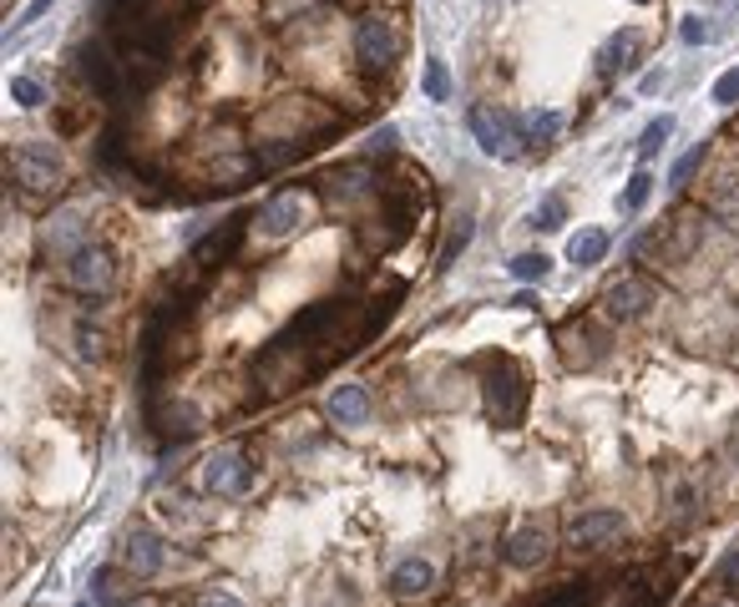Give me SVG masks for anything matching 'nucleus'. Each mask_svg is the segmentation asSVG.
Masks as SVG:
<instances>
[{"label": "nucleus", "instance_id": "obj_1", "mask_svg": "<svg viewBox=\"0 0 739 607\" xmlns=\"http://www.w3.org/2000/svg\"><path fill=\"white\" fill-rule=\"evenodd\" d=\"M487 415L497 426H522V415H527V375L522 365L512 359H491L487 370Z\"/></svg>", "mask_w": 739, "mask_h": 607}, {"label": "nucleus", "instance_id": "obj_2", "mask_svg": "<svg viewBox=\"0 0 739 607\" xmlns=\"http://www.w3.org/2000/svg\"><path fill=\"white\" fill-rule=\"evenodd\" d=\"M400 51H405V36H400V26L390 15H365L355 26V61L365 72H390L400 61Z\"/></svg>", "mask_w": 739, "mask_h": 607}, {"label": "nucleus", "instance_id": "obj_3", "mask_svg": "<svg viewBox=\"0 0 739 607\" xmlns=\"http://www.w3.org/2000/svg\"><path fill=\"white\" fill-rule=\"evenodd\" d=\"M466 127H472V142L487 157H517V142H522V132H517V117H506L502 106H491V102H476L472 112H466Z\"/></svg>", "mask_w": 739, "mask_h": 607}, {"label": "nucleus", "instance_id": "obj_4", "mask_svg": "<svg viewBox=\"0 0 739 607\" xmlns=\"http://www.w3.org/2000/svg\"><path fill=\"white\" fill-rule=\"evenodd\" d=\"M11 173L15 182L26 188L30 198H46L61 188V152L51 142H21L11 157Z\"/></svg>", "mask_w": 739, "mask_h": 607}, {"label": "nucleus", "instance_id": "obj_5", "mask_svg": "<svg viewBox=\"0 0 739 607\" xmlns=\"http://www.w3.org/2000/svg\"><path fill=\"white\" fill-rule=\"evenodd\" d=\"M198 486H203L208 496H243V491L253 486L249 456H243L238 445H223V451H213V456L198 466Z\"/></svg>", "mask_w": 739, "mask_h": 607}, {"label": "nucleus", "instance_id": "obj_6", "mask_svg": "<svg viewBox=\"0 0 739 607\" xmlns=\"http://www.w3.org/2000/svg\"><path fill=\"white\" fill-rule=\"evenodd\" d=\"M310 218H314V193L310 188H284V193H274L264 207H259V228H264L268 238H289Z\"/></svg>", "mask_w": 739, "mask_h": 607}, {"label": "nucleus", "instance_id": "obj_7", "mask_svg": "<svg viewBox=\"0 0 739 607\" xmlns=\"http://www.w3.org/2000/svg\"><path fill=\"white\" fill-rule=\"evenodd\" d=\"M66 283H72L76 294H87V299L112 294V283H117V264H112V253L97 249V243H87L76 258H66Z\"/></svg>", "mask_w": 739, "mask_h": 607}, {"label": "nucleus", "instance_id": "obj_8", "mask_svg": "<svg viewBox=\"0 0 739 607\" xmlns=\"http://www.w3.org/2000/svg\"><path fill=\"white\" fill-rule=\"evenodd\" d=\"M167 562V547L163 536L152 532V527H127L122 532V567H127V578H158Z\"/></svg>", "mask_w": 739, "mask_h": 607}, {"label": "nucleus", "instance_id": "obj_9", "mask_svg": "<svg viewBox=\"0 0 739 607\" xmlns=\"http://www.w3.org/2000/svg\"><path fill=\"white\" fill-rule=\"evenodd\" d=\"M76 61H82V76H87V87L102 97V102H122V61H112V51L107 46H82L76 51Z\"/></svg>", "mask_w": 739, "mask_h": 607}, {"label": "nucleus", "instance_id": "obj_10", "mask_svg": "<svg viewBox=\"0 0 739 607\" xmlns=\"http://www.w3.org/2000/svg\"><path fill=\"white\" fill-rule=\"evenodd\" d=\"M628 532V517L623 511H613V506H598V511H583V517L567 527V547H603V542H613V536Z\"/></svg>", "mask_w": 739, "mask_h": 607}, {"label": "nucleus", "instance_id": "obj_11", "mask_svg": "<svg viewBox=\"0 0 739 607\" xmlns=\"http://www.w3.org/2000/svg\"><path fill=\"white\" fill-rule=\"evenodd\" d=\"M548 552H552V536H548V527H517V532H506V542H502V562L506 567H517V572H533V567H542L548 562Z\"/></svg>", "mask_w": 739, "mask_h": 607}, {"label": "nucleus", "instance_id": "obj_12", "mask_svg": "<svg viewBox=\"0 0 739 607\" xmlns=\"http://www.w3.org/2000/svg\"><path fill=\"white\" fill-rule=\"evenodd\" d=\"M369 390L365 385H335L325 395V415L335 420V426H345V430H360V426H369Z\"/></svg>", "mask_w": 739, "mask_h": 607}, {"label": "nucleus", "instance_id": "obj_13", "mask_svg": "<svg viewBox=\"0 0 739 607\" xmlns=\"http://www.w3.org/2000/svg\"><path fill=\"white\" fill-rule=\"evenodd\" d=\"M87 249V223L76 207L57 213V218L46 223V253H57V258H76V253Z\"/></svg>", "mask_w": 739, "mask_h": 607}, {"label": "nucleus", "instance_id": "obj_14", "mask_svg": "<svg viewBox=\"0 0 739 607\" xmlns=\"http://www.w3.org/2000/svg\"><path fill=\"white\" fill-rule=\"evenodd\" d=\"M649 304H653L649 279H618V283H608V294H603V309L613 314V319H638Z\"/></svg>", "mask_w": 739, "mask_h": 607}, {"label": "nucleus", "instance_id": "obj_15", "mask_svg": "<svg viewBox=\"0 0 739 607\" xmlns=\"http://www.w3.org/2000/svg\"><path fill=\"white\" fill-rule=\"evenodd\" d=\"M390 597H400V603H411V597H426L430 587H436V567L426 562V557H405V562H396V572H390Z\"/></svg>", "mask_w": 739, "mask_h": 607}, {"label": "nucleus", "instance_id": "obj_16", "mask_svg": "<svg viewBox=\"0 0 739 607\" xmlns=\"http://www.w3.org/2000/svg\"><path fill=\"white\" fill-rule=\"evenodd\" d=\"M238 233H243V218H228L223 223V233H208L203 243H192V268H213L218 258H228V249L238 243Z\"/></svg>", "mask_w": 739, "mask_h": 607}, {"label": "nucleus", "instance_id": "obj_17", "mask_svg": "<svg viewBox=\"0 0 739 607\" xmlns=\"http://www.w3.org/2000/svg\"><path fill=\"white\" fill-rule=\"evenodd\" d=\"M638 51H643V36H638V30H618V36H608L598 61H603V72H634Z\"/></svg>", "mask_w": 739, "mask_h": 607}, {"label": "nucleus", "instance_id": "obj_18", "mask_svg": "<svg viewBox=\"0 0 739 607\" xmlns=\"http://www.w3.org/2000/svg\"><path fill=\"white\" fill-rule=\"evenodd\" d=\"M517 132H522V142H527V148H548L552 137L562 132V112H542V106H537V112H522Z\"/></svg>", "mask_w": 739, "mask_h": 607}, {"label": "nucleus", "instance_id": "obj_19", "mask_svg": "<svg viewBox=\"0 0 739 607\" xmlns=\"http://www.w3.org/2000/svg\"><path fill=\"white\" fill-rule=\"evenodd\" d=\"M608 243H613V238H608L603 228H583V233L567 243V258H573L577 268H598L608 258Z\"/></svg>", "mask_w": 739, "mask_h": 607}, {"label": "nucleus", "instance_id": "obj_20", "mask_svg": "<svg viewBox=\"0 0 739 607\" xmlns=\"http://www.w3.org/2000/svg\"><path fill=\"white\" fill-rule=\"evenodd\" d=\"M472 233H476V223H472V213H461L456 223H451V233H446V243H441V253H436V268L441 274H451L456 268V258L466 249H472Z\"/></svg>", "mask_w": 739, "mask_h": 607}, {"label": "nucleus", "instance_id": "obj_21", "mask_svg": "<svg viewBox=\"0 0 739 607\" xmlns=\"http://www.w3.org/2000/svg\"><path fill=\"white\" fill-rule=\"evenodd\" d=\"M674 137V112H664V117H653L643 132H638V163H653L659 152H664V142Z\"/></svg>", "mask_w": 739, "mask_h": 607}, {"label": "nucleus", "instance_id": "obj_22", "mask_svg": "<svg viewBox=\"0 0 739 607\" xmlns=\"http://www.w3.org/2000/svg\"><path fill=\"white\" fill-rule=\"evenodd\" d=\"M506 274H512V279L517 283H542L552 274V258L548 253H517V258H512V264H506Z\"/></svg>", "mask_w": 739, "mask_h": 607}, {"label": "nucleus", "instance_id": "obj_23", "mask_svg": "<svg viewBox=\"0 0 739 607\" xmlns=\"http://www.w3.org/2000/svg\"><path fill=\"white\" fill-rule=\"evenodd\" d=\"M649 198H653V173H649V167H638L634 178H628V188L618 193V213H638Z\"/></svg>", "mask_w": 739, "mask_h": 607}, {"label": "nucleus", "instance_id": "obj_24", "mask_svg": "<svg viewBox=\"0 0 739 607\" xmlns=\"http://www.w3.org/2000/svg\"><path fill=\"white\" fill-rule=\"evenodd\" d=\"M421 87H426V102H451V72H446L441 56H426V76H421Z\"/></svg>", "mask_w": 739, "mask_h": 607}, {"label": "nucleus", "instance_id": "obj_25", "mask_svg": "<svg viewBox=\"0 0 739 607\" xmlns=\"http://www.w3.org/2000/svg\"><path fill=\"white\" fill-rule=\"evenodd\" d=\"M562 223H567V203H562V193H548L542 203H537V213H533V228L552 233V228H562Z\"/></svg>", "mask_w": 739, "mask_h": 607}, {"label": "nucleus", "instance_id": "obj_26", "mask_svg": "<svg viewBox=\"0 0 739 607\" xmlns=\"http://www.w3.org/2000/svg\"><path fill=\"white\" fill-rule=\"evenodd\" d=\"M679 41H684V46H710V41H719V26H710L704 15H684Z\"/></svg>", "mask_w": 739, "mask_h": 607}, {"label": "nucleus", "instance_id": "obj_27", "mask_svg": "<svg viewBox=\"0 0 739 607\" xmlns=\"http://www.w3.org/2000/svg\"><path fill=\"white\" fill-rule=\"evenodd\" d=\"M11 102L15 106H46V87L36 76H11Z\"/></svg>", "mask_w": 739, "mask_h": 607}, {"label": "nucleus", "instance_id": "obj_28", "mask_svg": "<svg viewBox=\"0 0 739 607\" xmlns=\"http://www.w3.org/2000/svg\"><path fill=\"white\" fill-rule=\"evenodd\" d=\"M537 607H592V593L583 587V582H567V587H558L552 597H542Z\"/></svg>", "mask_w": 739, "mask_h": 607}, {"label": "nucleus", "instance_id": "obj_29", "mask_svg": "<svg viewBox=\"0 0 739 607\" xmlns=\"http://www.w3.org/2000/svg\"><path fill=\"white\" fill-rule=\"evenodd\" d=\"M699 163H704V142H699V148H689V152L679 157V163L668 167V188H684V182H689V178L699 173Z\"/></svg>", "mask_w": 739, "mask_h": 607}, {"label": "nucleus", "instance_id": "obj_30", "mask_svg": "<svg viewBox=\"0 0 739 607\" xmlns=\"http://www.w3.org/2000/svg\"><path fill=\"white\" fill-rule=\"evenodd\" d=\"M710 102H714V106H735V102H739V66H729V72L714 81V87H710Z\"/></svg>", "mask_w": 739, "mask_h": 607}, {"label": "nucleus", "instance_id": "obj_31", "mask_svg": "<svg viewBox=\"0 0 739 607\" xmlns=\"http://www.w3.org/2000/svg\"><path fill=\"white\" fill-rule=\"evenodd\" d=\"M76 355H82V359H102V329L76 325Z\"/></svg>", "mask_w": 739, "mask_h": 607}, {"label": "nucleus", "instance_id": "obj_32", "mask_svg": "<svg viewBox=\"0 0 739 607\" xmlns=\"http://www.w3.org/2000/svg\"><path fill=\"white\" fill-rule=\"evenodd\" d=\"M91 593H97V603H112V597H117V587H112V567H97V572H91Z\"/></svg>", "mask_w": 739, "mask_h": 607}, {"label": "nucleus", "instance_id": "obj_33", "mask_svg": "<svg viewBox=\"0 0 739 607\" xmlns=\"http://www.w3.org/2000/svg\"><path fill=\"white\" fill-rule=\"evenodd\" d=\"M51 5H57V0H26V11L15 15V30H26V26H36V21H41L46 11H51Z\"/></svg>", "mask_w": 739, "mask_h": 607}, {"label": "nucleus", "instance_id": "obj_34", "mask_svg": "<svg viewBox=\"0 0 739 607\" xmlns=\"http://www.w3.org/2000/svg\"><path fill=\"white\" fill-rule=\"evenodd\" d=\"M192 607H243V603H238V597L228 593V587H208V593L198 597V603H192Z\"/></svg>", "mask_w": 739, "mask_h": 607}, {"label": "nucleus", "instance_id": "obj_35", "mask_svg": "<svg viewBox=\"0 0 739 607\" xmlns=\"http://www.w3.org/2000/svg\"><path fill=\"white\" fill-rule=\"evenodd\" d=\"M396 148V127H380V132L369 137V152H390Z\"/></svg>", "mask_w": 739, "mask_h": 607}, {"label": "nucleus", "instance_id": "obj_36", "mask_svg": "<svg viewBox=\"0 0 739 607\" xmlns=\"http://www.w3.org/2000/svg\"><path fill=\"white\" fill-rule=\"evenodd\" d=\"M664 81H668V72H649V76H643V97H653V91H664Z\"/></svg>", "mask_w": 739, "mask_h": 607}, {"label": "nucleus", "instance_id": "obj_37", "mask_svg": "<svg viewBox=\"0 0 739 607\" xmlns=\"http://www.w3.org/2000/svg\"><path fill=\"white\" fill-rule=\"evenodd\" d=\"M719 578H739V547L725 557V567H719Z\"/></svg>", "mask_w": 739, "mask_h": 607}, {"label": "nucleus", "instance_id": "obj_38", "mask_svg": "<svg viewBox=\"0 0 739 607\" xmlns=\"http://www.w3.org/2000/svg\"><path fill=\"white\" fill-rule=\"evenodd\" d=\"M628 607H653V597H634V603H628Z\"/></svg>", "mask_w": 739, "mask_h": 607}, {"label": "nucleus", "instance_id": "obj_39", "mask_svg": "<svg viewBox=\"0 0 739 607\" xmlns=\"http://www.w3.org/2000/svg\"><path fill=\"white\" fill-rule=\"evenodd\" d=\"M710 607H729V603H710Z\"/></svg>", "mask_w": 739, "mask_h": 607}, {"label": "nucleus", "instance_id": "obj_40", "mask_svg": "<svg viewBox=\"0 0 739 607\" xmlns=\"http://www.w3.org/2000/svg\"><path fill=\"white\" fill-rule=\"evenodd\" d=\"M634 5H649V0H634Z\"/></svg>", "mask_w": 739, "mask_h": 607}, {"label": "nucleus", "instance_id": "obj_41", "mask_svg": "<svg viewBox=\"0 0 739 607\" xmlns=\"http://www.w3.org/2000/svg\"><path fill=\"white\" fill-rule=\"evenodd\" d=\"M82 607H87V603H82Z\"/></svg>", "mask_w": 739, "mask_h": 607}]
</instances>
